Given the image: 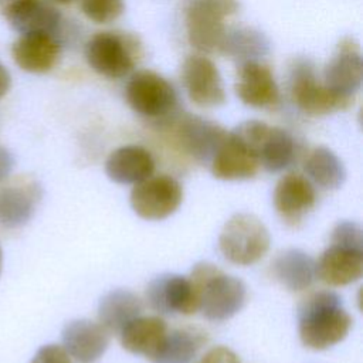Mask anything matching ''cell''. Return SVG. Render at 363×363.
I'll return each mask as SVG.
<instances>
[{
    "mask_svg": "<svg viewBox=\"0 0 363 363\" xmlns=\"http://www.w3.org/2000/svg\"><path fill=\"white\" fill-rule=\"evenodd\" d=\"M352 322V316L343 308L342 298L336 292L319 291L308 296L299 306V339L309 349L325 350L347 336Z\"/></svg>",
    "mask_w": 363,
    "mask_h": 363,
    "instance_id": "cell-1",
    "label": "cell"
},
{
    "mask_svg": "<svg viewBox=\"0 0 363 363\" xmlns=\"http://www.w3.org/2000/svg\"><path fill=\"white\" fill-rule=\"evenodd\" d=\"M199 301V311L208 320L221 322L238 313L247 299L241 279L224 274L210 262H199L189 277Z\"/></svg>",
    "mask_w": 363,
    "mask_h": 363,
    "instance_id": "cell-2",
    "label": "cell"
},
{
    "mask_svg": "<svg viewBox=\"0 0 363 363\" xmlns=\"http://www.w3.org/2000/svg\"><path fill=\"white\" fill-rule=\"evenodd\" d=\"M183 17L189 43L201 52L221 50L227 28L224 20L238 10L237 0H184Z\"/></svg>",
    "mask_w": 363,
    "mask_h": 363,
    "instance_id": "cell-3",
    "label": "cell"
},
{
    "mask_svg": "<svg viewBox=\"0 0 363 363\" xmlns=\"http://www.w3.org/2000/svg\"><path fill=\"white\" fill-rule=\"evenodd\" d=\"M271 244L265 224L250 213L231 216L218 235V248L225 259L237 265H251L261 259Z\"/></svg>",
    "mask_w": 363,
    "mask_h": 363,
    "instance_id": "cell-4",
    "label": "cell"
},
{
    "mask_svg": "<svg viewBox=\"0 0 363 363\" xmlns=\"http://www.w3.org/2000/svg\"><path fill=\"white\" fill-rule=\"evenodd\" d=\"M139 45L135 38L121 33H96L85 45L88 65L106 78L128 75L138 60Z\"/></svg>",
    "mask_w": 363,
    "mask_h": 363,
    "instance_id": "cell-5",
    "label": "cell"
},
{
    "mask_svg": "<svg viewBox=\"0 0 363 363\" xmlns=\"http://www.w3.org/2000/svg\"><path fill=\"white\" fill-rule=\"evenodd\" d=\"M291 96L295 105L306 115L320 116L347 109L353 99L332 92L319 81L308 61H298L291 71Z\"/></svg>",
    "mask_w": 363,
    "mask_h": 363,
    "instance_id": "cell-6",
    "label": "cell"
},
{
    "mask_svg": "<svg viewBox=\"0 0 363 363\" xmlns=\"http://www.w3.org/2000/svg\"><path fill=\"white\" fill-rule=\"evenodd\" d=\"M132 210L145 220H163L183 201L182 184L169 174L149 176L130 190Z\"/></svg>",
    "mask_w": 363,
    "mask_h": 363,
    "instance_id": "cell-7",
    "label": "cell"
},
{
    "mask_svg": "<svg viewBox=\"0 0 363 363\" xmlns=\"http://www.w3.org/2000/svg\"><path fill=\"white\" fill-rule=\"evenodd\" d=\"M126 102L139 115L159 118L170 113L177 102L173 85L162 75L142 69L128 81L125 91Z\"/></svg>",
    "mask_w": 363,
    "mask_h": 363,
    "instance_id": "cell-8",
    "label": "cell"
},
{
    "mask_svg": "<svg viewBox=\"0 0 363 363\" xmlns=\"http://www.w3.org/2000/svg\"><path fill=\"white\" fill-rule=\"evenodd\" d=\"M182 81L191 102L201 108H216L225 102L221 75L211 60L190 55L182 67Z\"/></svg>",
    "mask_w": 363,
    "mask_h": 363,
    "instance_id": "cell-9",
    "label": "cell"
},
{
    "mask_svg": "<svg viewBox=\"0 0 363 363\" xmlns=\"http://www.w3.org/2000/svg\"><path fill=\"white\" fill-rule=\"evenodd\" d=\"M146 298L152 309L159 313L191 315L199 311L196 291L189 277L160 274L146 288Z\"/></svg>",
    "mask_w": 363,
    "mask_h": 363,
    "instance_id": "cell-10",
    "label": "cell"
},
{
    "mask_svg": "<svg viewBox=\"0 0 363 363\" xmlns=\"http://www.w3.org/2000/svg\"><path fill=\"white\" fill-rule=\"evenodd\" d=\"M363 79L360 48L352 38H345L336 47L323 69V84L335 94L353 99Z\"/></svg>",
    "mask_w": 363,
    "mask_h": 363,
    "instance_id": "cell-11",
    "label": "cell"
},
{
    "mask_svg": "<svg viewBox=\"0 0 363 363\" xmlns=\"http://www.w3.org/2000/svg\"><path fill=\"white\" fill-rule=\"evenodd\" d=\"M62 347L79 363L99 360L109 346V332L89 319H74L61 332Z\"/></svg>",
    "mask_w": 363,
    "mask_h": 363,
    "instance_id": "cell-12",
    "label": "cell"
},
{
    "mask_svg": "<svg viewBox=\"0 0 363 363\" xmlns=\"http://www.w3.org/2000/svg\"><path fill=\"white\" fill-rule=\"evenodd\" d=\"M227 130L220 125L199 116L182 119L177 136L183 150L201 164H210L216 152L227 138Z\"/></svg>",
    "mask_w": 363,
    "mask_h": 363,
    "instance_id": "cell-13",
    "label": "cell"
},
{
    "mask_svg": "<svg viewBox=\"0 0 363 363\" xmlns=\"http://www.w3.org/2000/svg\"><path fill=\"white\" fill-rule=\"evenodd\" d=\"M235 94L252 108H269L279 102V89L271 69L258 61L241 62Z\"/></svg>",
    "mask_w": 363,
    "mask_h": 363,
    "instance_id": "cell-14",
    "label": "cell"
},
{
    "mask_svg": "<svg viewBox=\"0 0 363 363\" xmlns=\"http://www.w3.org/2000/svg\"><path fill=\"white\" fill-rule=\"evenodd\" d=\"M316 193L308 179L296 173L282 176L274 189V207L288 224L299 223L315 206Z\"/></svg>",
    "mask_w": 363,
    "mask_h": 363,
    "instance_id": "cell-15",
    "label": "cell"
},
{
    "mask_svg": "<svg viewBox=\"0 0 363 363\" xmlns=\"http://www.w3.org/2000/svg\"><path fill=\"white\" fill-rule=\"evenodd\" d=\"M14 62L26 72L44 74L54 68L60 57V41L47 33L21 34L11 47Z\"/></svg>",
    "mask_w": 363,
    "mask_h": 363,
    "instance_id": "cell-16",
    "label": "cell"
},
{
    "mask_svg": "<svg viewBox=\"0 0 363 363\" xmlns=\"http://www.w3.org/2000/svg\"><path fill=\"white\" fill-rule=\"evenodd\" d=\"M363 274V250L330 244L316 262V277L332 286L356 282Z\"/></svg>",
    "mask_w": 363,
    "mask_h": 363,
    "instance_id": "cell-17",
    "label": "cell"
},
{
    "mask_svg": "<svg viewBox=\"0 0 363 363\" xmlns=\"http://www.w3.org/2000/svg\"><path fill=\"white\" fill-rule=\"evenodd\" d=\"M257 156L245 147L231 132L216 152L208 169L216 179L220 180H245L254 177L259 170Z\"/></svg>",
    "mask_w": 363,
    "mask_h": 363,
    "instance_id": "cell-18",
    "label": "cell"
},
{
    "mask_svg": "<svg viewBox=\"0 0 363 363\" xmlns=\"http://www.w3.org/2000/svg\"><path fill=\"white\" fill-rule=\"evenodd\" d=\"M1 14L11 28L20 34L47 33L55 35L61 24L58 10L43 0H23L1 10Z\"/></svg>",
    "mask_w": 363,
    "mask_h": 363,
    "instance_id": "cell-19",
    "label": "cell"
},
{
    "mask_svg": "<svg viewBox=\"0 0 363 363\" xmlns=\"http://www.w3.org/2000/svg\"><path fill=\"white\" fill-rule=\"evenodd\" d=\"M155 160L149 150L136 145L115 149L105 162L106 176L119 184H136L152 176Z\"/></svg>",
    "mask_w": 363,
    "mask_h": 363,
    "instance_id": "cell-20",
    "label": "cell"
},
{
    "mask_svg": "<svg viewBox=\"0 0 363 363\" xmlns=\"http://www.w3.org/2000/svg\"><path fill=\"white\" fill-rule=\"evenodd\" d=\"M41 200V187L37 183L9 186L0 190V225L18 228L27 224Z\"/></svg>",
    "mask_w": 363,
    "mask_h": 363,
    "instance_id": "cell-21",
    "label": "cell"
},
{
    "mask_svg": "<svg viewBox=\"0 0 363 363\" xmlns=\"http://www.w3.org/2000/svg\"><path fill=\"white\" fill-rule=\"evenodd\" d=\"M271 267L274 278L288 291H303L316 278L315 259L299 248H286L278 252Z\"/></svg>",
    "mask_w": 363,
    "mask_h": 363,
    "instance_id": "cell-22",
    "label": "cell"
},
{
    "mask_svg": "<svg viewBox=\"0 0 363 363\" xmlns=\"http://www.w3.org/2000/svg\"><path fill=\"white\" fill-rule=\"evenodd\" d=\"M166 333V322L160 316L155 315H139L119 332L123 349L133 354H142L146 359L157 350Z\"/></svg>",
    "mask_w": 363,
    "mask_h": 363,
    "instance_id": "cell-23",
    "label": "cell"
},
{
    "mask_svg": "<svg viewBox=\"0 0 363 363\" xmlns=\"http://www.w3.org/2000/svg\"><path fill=\"white\" fill-rule=\"evenodd\" d=\"M142 312L140 299L128 289H112L98 303V320L111 333H119Z\"/></svg>",
    "mask_w": 363,
    "mask_h": 363,
    "instance_id": "cell-24",
    "label": "cell"
},
{
    "mask_svg": "<svg viewBox=\"0 0 363 363\" xmlns=\"http://www.w3.org/2000/svg\"><path fill=\"white\" fill-rule=\"evenodd\" d=\"M306 174L322 189H339L346 180V169L337 155L325 146L315 147L306 162Z\"/></svg>",
    "mask_w": 363,
    "mask_h": 363,
    "instance_id": "cell-25",
    "label": "cell"
},
{
    "mask_svg": "<svg viewBox=\"0 0 363 363\" xmlns=\"http://www.w3.org/2000/svg\"><path fill=\"white\" fill-rule=\"evenodd\" d=\"M294 155L295 143L292 136L281 128L269 126L258 150L259 166L271 173H277L292 162Z\"/></svg>",
    "mask_w": 363,
    "mask_h": 363,
    "instance_id": "cell-26",
    "label": "cell"
},
{
    "mask_svg": "<svg viewBox=\"0 0 363 363\" xmlns=\"http://www.w3.org/2000/svg\"><path fill=\"white\" fill-rule=\"evenodd\" d=\"M197 335L184 330H167L157 350L149 357L152 363H191L200 347Z\"/></svg>",
    "mask_w": 363,
    "mask_h": 363,
    "instance_id": "cell-27",
    "label": "cell"
},
{
    "mask_svg": "<svg viewBox=\"0 0 363 363\" xmlns=\"http://www.w3.org/2000/svg\"><path fill=\"white\" fill-rule=\"evenodd\" d=\"M267 50L268 43L261 33L251 28H237L225 33L220 51L245 62L257 61L255 58L264 55Z\"/></svg>",
    "mask_w": 363,
    "mask_h": 363,
    "instance_id": "cell-28",
    "label": "cell"
},
{
    "mask_svg": "<svg viewBox=\"0 0 363 363\" xmlns=\"http://www.w3.org/2000/svg\"><path fill=\"white\" fill-rule=\"evenodd\" d=\"M81 9L84 14L98 24L115 21L125 11L123 0H82Z\"/></svg>",
    "mask_w": 363,
    "mask_h": 363,
    "instance_id": "cell-29",
    "label": "cell"
},
{
    "mask_svg": "<svg viewBox=\"0 0 363 363\" xmlns=\"http://www.w3.org/2000/svg\"><path fill=\"white\" fill-rule=\"evenodd\" d=\"M330 244H337V245H345V247H352V248H359L363 250V231L362 227L349 220L339 221L330 237Z\"/></svg>",
    "mask_w": 363,
    "mask_h": 363,
    "instance_id": "cell-30",
    "label": "cell"
},
{
    "mask_svg": "<svg viewBox=\"0 0 363 363\" xmlns=\"http://www.w3.org/2000/svg\"><path fill=\"white\" fill-rule=\"evenodd\" d=\"M31 363H71V357L62 346L50 343L41 346L35 352Z\"/></svg>",
    "mask_w": 363,
    "mask_h": 363,
    "instance_id": "cell-31",
    "label": "cell"
},
{
    "mask_svg": "<svg viewBox=\"0 0 363 363\" xmlns=\"http://www.w3.org/2000/svg\"><path fill=\"white\" fill-rule=\"evenodd\" d=\"M199 363H241L238 356L225 346L211 347Z\"/></svg>",
    "mask_w": 363,
    "mask_h": 363,
    "instance_id": "cell-32",
    "label": "cell"
},
{
    "mask_svg": "<svg viewBox=\"0 0 363 363\" xmlns=\"http://www.w3.org/2000/svg\"><path fill=\"white\" fill-rule=\"evenodd\" d=\"M13 166H14V157L11 152L4 146H0V183L10 176Z\"/></svg>",
    "mask_w": 363,
    "mask_h": 363,
    "instance_id": "cell-33",
    "label": "cell"
},
{
    "mask_svg": "<svg viewBox=\"0 0 363 363\" xmlns=\"http://www.w3.org/2000/svg\"><path fill=\"white\" fill-rule=\"evenodd\" d=\"M10 85H11L10 72L7 71L6 67H3V65L0 64V98H3V96L9 92Z\"/></svg>",
    "mask_w": 363,
    "mask_h": 363,
    "instance_id": "cell-34",
    "label": "cell"
},
{
    "mask_svg": "<svg viewBox=\"0 0 363 363\" xmlns=\"http://www.w3.org/2000/svg\"><path fill=\"white\" fill-rule=\"evenodd\" d=\"M20 1H23V0H0V10H6Z\"/></svg>",
    "mask_w": 363,
    "mask_h": 363,
    "instance_id": "cell-35",
    "label": "cell"
},
{
    "mask_svg": "<svg viewBox=\"0 0 363 363\" xmlns=\"http://www.w3.org/2000/svg\"><path fill=\"white\" fill-rule=\"evenodd\" d=\"M1 264H3V251H1V247H0V274H1Z\"/></svg>",
    "mask_w": 363,
    "mask_h": 363,
    "instance_id": "cell-36",
    "label": "cell"
},
{
    "mask_svg": "<svg viewBox=\"0 0 363 363\" xmlns=\"http://www.w3.org/2000/svg\"><path fill=\"white\" fill-rule=\"evenodd\" d=\"M58 1H62V3H68V1H72V0H58Z\"/></svg>",
    "mask_w": 363,
    "mask_h": 363,
    "instance_id": "cell-37",
    "label": "cell"
}]
</instances>
